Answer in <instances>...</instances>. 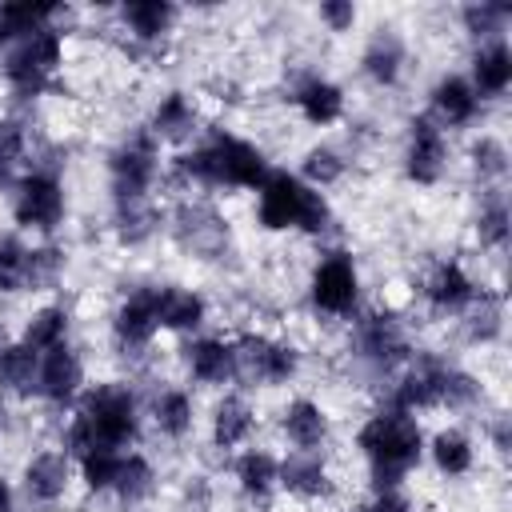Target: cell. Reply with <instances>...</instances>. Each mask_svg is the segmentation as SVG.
Returning a JSON list of instances; mask_svg holds the SVG:
<instances>
[{
    "label": "cell",
    "mask_w": 512,
    "mask_h": 512,
    "mask_svg": "<svg viewBox=\"0 0 512 512\" xmlns=\"http://www.w3.org/2000/svg\"><path fill=\"white\" fill-rule=\"evenodd\" d=\"M136 440H140V404H136V392L128 384H120V380H104V384H92L80 396V408L72 412L60 448L72 460H80L92 448L128 452Z\"/></svg>",
    "instance_id": "obj_1"
},
{
    "label": "cell",
    "mask_w": 512,
    "mask_h": 512,
    "mask_svg": "<svg viewBox=\"0 0 512 512\" xmlns=\"http://www.w3.org/2000/svg\"><path fill=\"white\" fill-rule=\"evenodd\" d=\"M172 168H176V176H184L200 188H252V192L272 172L268 156L252 140H244L236 132H224V128H216L208 140L180 152L172 160Z\"/></svg>",
    "instance_id": "obj_2"
},
{
    "label": "cell",
    "mask_w": 512,
    "mask_h": 512,
    "mask_svg": "<svg viewBox=\"0 0 512 512\" xmlns=\"http://www.w3.org/2000/svg\"><path fill=\"white\" fill-rule=\"evenodd\" d=\"M356 448L360 456L368 460V476H372V488H400L404 476L420 464L424 456V428L416 416L408 412H396V408H380L372 412L360 432H356Z\"/></svg>",
    "instance_id": "obj_3"
},
{
    "label": "cell",
    "mask_w": 512,
    "mask_h": 512,
    "mask_svg": "<svg viewBox=\"0 0 512 512\" xmlns=\"http://www.w3.org/2000/svg\"><path fill=\"white\" fill-rule=\"evenodd\" d=\"M256 224L264 232H308L320 236L332 228V204L324 192L308 188L296 172L272 168L268 180L256 188Z\"/></svg>",
    "instance_id": "obj_4"
},
{
    "label": "cell",
    "mask_w": 512,
    "mask_h": 512,
    "mask_svg": "<svg viewBox=\"0 0 512 512\" xmlns=\"http://www.w3.org/2000/svg\"><path fill=\"white\" fill-rule=\"evenodd\" d=\"M64 64V36L60 28H40L16 44H8L4 60H0V76L16 96H40L52 76Z\"/></svg>",
    "instance_id": "obj_5"
},
{
    "label": "cell",
    "mask_w": 512,
    "mask_h": 512,
    "mask_svg": "<svg viewBox=\"0 0 512 512\" xmlns=\"http://www.w3.org/2000/svg\"><path fill=\"white\" fill-rule=\"evenodd\" d=\"M156 176H160V140L148 128L128 132L108 152V184H112V200L116 204L148 200Z\"/></svg>",
    "instance_id": "obj_6"
},
{
    "label": "cell",
    "mask_w": 512,
    "mask_h": 512,
    "mask_svg": "<svg viewBox=\"0 0 512 512\" xmlns=\"http://www.w3.org/2000/svg\"><path fill=\"white\" fill-rule=\"evenodd\" d=\"M68 200H64V184L56 172L48 168H32L16 180L12 188V220L24 232H56L64 224Z\"/></svg>",
    "instance_id": "obj_7"
},
{
    "label": "cell",
    "mask_w": 512,
    "mask_h": 512,
    "mask_svg": "<svg viewBox=\"0 0 512 512\" xmlns=\"http://www.w3.org/2000/svg\"><path fill=\"white\" fill-rule=\"evenodd\" d=\"M232 356H236V380L244 384L276 388L300 372V352L264 332H244L240 340H232Z\"/></svg>",
    "instance_id": "obj_8"
},
{
    "label": "cell",
    "mask_w": 512,
    "mask_h": 512,
    "mask_svg": "<svg viewBox=\"0 0 512 512\" xmlns=\"http://www.w3.org/2000/svg\"><path fill=\"white\" fill-rule=\"evenodd\" d=\"M308 300L316 312L324 316H348L360 300V268L352 260V252L332 248L316 260L312 276H308Z\"/></svg>",
    "instance_id": "obj_9"
},
{
    "label": "cell",
    "mask_w": 512,
    "mask_h": 512,
    "mask_svg": "<svg viewBox=\"0 0 512 512\" xmlns=\"http://www.w3.org/2000/svg\"><path fill=\"white\" fill-rule=\"evenodd\" d=\"M448 168V136L444 128L428 116V112H416L408 120V144H404V172L412 184L420 188H432Z\"/></svg>",
    "instance_id": "obj_10"
},
{
    "label": "cell",
    "mask_w": 512,
    "mask_h": 512,
    "mask_svg": "<svg viewBox=\"0 0 512 512\" xmlns=\"http://www.w3.org/2000/svg\"><path fill=\"white\" fill-rule=\"evenodd\" d=\"M356 356L368 360L372 368L404 364L412 356V348H408V336H404L400 320L392 312H368L356 324Z\"/></svg>",
    "instance_id": "obj_11"
},
{
    "label": "cell",
    "mask_w": 512,
    "mask_h": 512,
    "mask_svg": "<svg viewBox=\"0 0 512 512\" xmlns=\"http://www.w3.org/2000/svg\"><path fill=\"white\" fill-rule=\"evenodd\" d=\"M160 324H156V304H152V288H136L128 292L116 312H112V340L120 352L128 356H140L152 340H156Z\"/></svg>",
    "instance_id": "obj_12"
},
{
    "label": "cell",
    "mask_w": 512,
    "mask_h": 512,
    "mask_svg": "<svg viewBox=\"0 0 512 512\" xmlns=\"http://www.w3.org/2000/svg\"><path fill=\"white\" fill-rule=\"evenodd\" d=\"M80 388H84V360L68 340L40 352L36 396H44L48 404H72L80 396Z\"/></svg>",
    "instance_id": "obj_13"
},
{
    "label": "cell",
    "mask_w": 512,
    "mask_h": 512,
    "mask_svg": "<svg viewBox=\"0 0 512 512\" xmlns=\"http://www.w3.org/2000/svg\"><path fill=\"white\" fill-rule=\"evenodd\" d=\"M24 496L32 504H60L72 484V456L64 448H40L24 464Z\"/></svg>",
    "instance_id": "obj_14"
},
{
    "label": "cell",
    "mask_w": 512,
    "mask_h": 512,
    "mask_svg": "<svg viewBox=\"0 0 512 512\" xmlns=\"http://www.w3.org/2000/svg\"><path fill=\"white\" fill-rule=\"evenodd\" d=\"M176 240L188 252L212 260V256H220L228 248V220L212 204H180V212H176Z\"/></svg>",
    "instance_id": "obj_15"
},
{
    "label": "cell",
    "mask_w": 512,
    "mask_h": 512,
    "mask_svg": "<svg viewBox=\"0 0 512 512\" xmlns=\"http://www.w3.org/2000/svg\"><path fill=\"white\" fill-rule=\"evenodd\" d=\"M328 412L324 404H316L312 396H292L280 412V432L292 444V452H320V444L328 440Z\"/></svg>",
    "instance_id": "obj_16"
},
{
    "label": "cell",
    "mask_w": 512,
    "mask_h": 512,
    "mask_svg": "<svg viewBox=\"0 0 512 512\" xmlns=\"http://www.w3.org/2000/svg\"><path fill=\"white\" fill-rule=\"evenodd\" d=\"M152 304H156V324L164 332H196L208 320V300L196 288H184V284L152 288Z\"/></svg>",
    "instance_id": "obj_17"
},
{
    "label": "cell",
    "mask_w": 512,
    "mask_h": 512,
    "mask_svg": "<svg viewBox=\"0 0 512 512\" xmlns=\"http://www.w3.org/2000/svg\"><path fill=\"white\" fill-rule=\"evenodd\" d=\"M184 368L196 384H228L236 380V356H232V340L224 336H196L184 344Z\"/></svg>",
    "instance_id": "obj_18"
},
{
    "label": "cell",
    "mask_w": 512,
    "mask_h": 512,
    "mask_svg": "<svg viewBox=\"0 0 512 512\" xmlns=\"http://www.w3.org/2000/svg\"><path fill=\"white\" fill-rule=\"evenodd\" d=\"M280 488L296 500H324L332 496V472L320 452H288L280 460Z\"/></svg>",
    "instance_id": "obj_19"
},
{
    "label": "cell",
    "mask_w": 512,
    "mask_h": 512,
    "mask_svg": "<svg viewBox=\"0 0 512 512\" xmlns=\"http://www.w3.org/2000/svg\"><path fill=\"white\" fill-rule=\"evenodd\" d=\"M404 60H408V44H404V36H400L396 28H376V32L368 36L364 52H360L364 76H368L372 84H380V88H392V84L400 80Z\"/></svg>",
    "instance_id": "obj_20"
},
{
    "label": "cell",
    "mask_w": 512,
    "mask_h": 512,
    "mask_svg": "<svg viewBox=\"0 0 512 512\" xmlns=\"http://www.w3.org/2000/svg\"><path fill=\"white\" fill-rule=\"evenodd\" d=\"M428 104H432L428 116L440 128H468L476 120V112H480V100H476V92H472V84L464 76H440L432 84V92H428Z\"/></svg>",
    "instance_id": "obj_21"
},
{
    "label": "cell",
    "mask_w": 512,
    "mask_h": 512,
    "mask_svg": "<svg viewBox=\"0 0 512 512\" xmlns=\"http://www.w3.org/2000/svg\"><path fill=\"white\" fill-rule=\"evenodd\" d=\"M424 300H428L436 312L456 316V312H464V308L476 300V284H472V276L464 272V264L440 260V264L428 272V280H424Z\"/></svg>",
    "instance_id": "obj_22"
},
{
    "label": "cell",
    "mask_w": 512,
    "mask_h": 512,
    "mask_svg": "<svg viewBox=\"0 0 512 512\" xmlns=\"http://www.w3.org/2000/svg\"><path fill=\"white\" fill-rule=\"evenodd\" d=\"M476 92V100H496L512 84V48L504 40H488L472 56V72L464 76Z\"/></svg>",
    "instance_id": "obj_23"
},
{
    "label": "cell",
    "mask_w": 512,
    "mask_h": 512,
    "mask_svg": "<svg viewBox=\"0 0 512 512\" xmlns=\"http://www.w3.org/2000/svg\"><path fill=\"white\" fill-rule=\"evenodd\" d=\"M292 104L312 128H328L344 116V88L328 76H304L292 88Z\"/></svg>",
    "instance_id": "obj_24"
},
{
    "label": "cell",
    "mask_w": 512,
    "mask_h": 512,
    "mask_svg": "<svg viewBox=\"0 0 512 512\" xmlns=\"http://www.w3.org/2000/svg\"><path fill=\"white\" fill-rule=\"evenodd\" d=\"M196 124H200V112H196L192 96L180 92V88H172V92L160 96V104L152 108V120H148L144 128H148L160 144H164V140H168V144H184V140L196 132Z\"/></svg>",
    "instance_id": "obj_25"
},
{
    "label": "cell",
    "mask_w": 512,
    "mask_h": 512,
    "mask_svg": "<svg viewBox=\"0 0 512 512\" xmlns=\"http://www.w3.org/2000/svg\"><path fill=\"white\" fill-rule=\"evenodd\" d=\"M252 428H256V408L240 392H228V396L216 400V408H212V444L220 452L240 448L252 436Z\"/></svg>",
    "instance_id": "obj_26"
},
{
    "label": "cell",
    "mask_w": 512,
    "mask_h": 512,
    "mask_svg": "<svg viewBox=\"0 0 512 512\" xmlns=\"http://www.w3.org/2000/svg\"><path fill=\"white\" fill-rule=\"evenodd\" d=\"M64 12H68L64 4H36V0L0 4V44H16L40 28H56V20Z\"/></svg>",
    "instance_id": "obj_27"
},
{
    "label": "cell",
    "mask_w": 512,
    "mask_h": 512,
    "mask_svg": "<svg viewBox=\"0 0 512 512\" xmlns=\"http://www.w3.org/2000/svg\"><path fill=\"white\" fill-rule=\"evenodd\" d=\"M232 476H236V484H240V492L248 500L268 504V496L280 488V460L272 452H264V448H248V452L236 456Z\"/></svg>",
    "instance_id": "obj_28"
},
{
    "label": "cell",
    "mask_w": 512,
    "mask_h": 512,
    "mask_svg": "<svg viewBox=\"0 0 512 512\" xmlns=\"http://www.w3.org/2000/svg\"><path fill=\"white\" fill-rule=\"evenodd\" d=\"M176 16H180V8L168 4V0H128V4H120V20H124V28L136 40H160V36H168V28L176 24Z\"/></svg>",
    "instance_id": "obj_29"
},
{
    "label": "cell",
    "mask_w": 512,
    "mask_h": 512,
    "mask_svg": "<svg viewBox=\"0 0 512 512\" xmlns=\"http://www.w3.org/2000/svg\"><path fill=\"white\" fill-rule=\"evenodd\" d=\"M36 376H40V352L28 344L12 340L0 348V388L12 396H36Z\"/></svg>",
    "instance_id": "obj_30"
},
{
    "label": "cell",
    "mask_w": 512,
    "mask_h": 512,
    "mask_svg": "<svg viewBox=\"0 0 512 512\" xmlns=\"http://www.w3.org/2000/svg\"><path fill=\"white\" fill-rule=\"evenodd\" d=\"M428 456H432L440 476H468L476 464V448H472V436L464 428H440L428 444Z\"/></svg>",
    "instance_id": "obj_31"
},
{
    "label": "cell",
    "mask_w": 512,
    "mask_h": 512,
    "mask_svg": "<svg viewBox=\"0 0 512 512\" xmlns=\"http://www.w3.org/2000/svg\"><path fill=\"white\" fill-rule=\"evenodd\" d=\"M152 420L160 428V436L168 440H184L192 432V420H196V404L184 388H164L156 400H152Z\"/></svg>",
    "instance_id": "obj_32"
},
{
    "label": "cell",
    "mask_w": 512,
    "mask_h": 512,
    "mask_svg": "<svg viewBox=\"0 0 512 512\" xmlns=\"http://www.w3.org/2000/svg\"><path fill=\"white\" fill-rule=\"evenodd\" d=\"M64 336H68V308L44 304V308H36L28 316V324L20 332V344H28L32 352H48V348L64 344Z\"/></svg>",
    "instance_id": "obj_33"
},
{
    "label": "cell",
    "mask_w": 512,
    "mask_h": 512,
    "mask_svg": "<svg viewBox=\"0 0 512 512\" xmlns=\"http://www.w3.org/2000/svg\"><path fill=\"white\" fill-rule=\"evenodd\" d=\"M112 492H116L124 504H144V500L156 492V468H152V460L140 456V452H124Z\"/></svg>",
    "instance_id": "obj_34"
},
{
    "label": "cell",
    "mask_w": 512,
    "mask_h": 512,
    "mask_svg": "<svg viewBox=\"0 0 512 512\" xmlns=\"http://www.w3.org/2000/svg\"><path fill=\"white\" fill-rule=\"evenodd\" d=\"M344 168H348V160H344L332 144H312V148L304 152V160H300V180H304L308 188L324 192V188H332V184L344 176Z\"/></svg>",
    "instance_id": "obj_35"
},
{
    "label": "cell",
    "mask_w": 512,
    "mask_h": 512,
    "mask_svg": "<svg viewBox=\"0 0 512 512\" xmlns=\"http://www.w3.org/2000/svg\"><path fill=\"white\" fill-rule=\"evenodd\" d=\"M28 292V244L20 236H0V296Z\"/></svg>",
    "instance_id": "obj_36"
},
{
    "label": "cell",
    "mask_w": 512,
    "mask_h": 512,
    "mask_svg": "<svg viewBox=\"0 0 512 512\" xmlns=\"http://www.w3.org/2000/svg\"><path fill=\"white\" fill-rule=\"evenodd\" d=\"M120 460H124V452H112V448H92V452H84V456L76 460L84 488H88V492H112L116 472H120Z\"/></svg>",
    "instance_id": "obj_37"
},
{
    "label": "cell",
    "mask_w": 512,
    "mask_h": 512,
    "mask_svg": "<svg viewBox=\"0 0 512 512\" xmlns=\"http://www.w3.org/2000/svg\"><path fill=\"white\" fill-rule=\"evenodd\" d=\"M460 20H464V28H468L472 36H480V40L488 44V40H500L504 24L512 20V8H508V4H492V0H480V4H464Z\"/></svg>",
    "instance_id": "obj_38"
},
{
    "label": "cell",
    "mask_w": 512,
    "mask_h": 512,
    "mask_svg": "<svg viewBox=\"0 0 512 512\" xmlns=\"http://www.w3.org/2000/svg\"><path fill=\"white\" fill-rule=\"evenodd\" d=\"M64 276V252L44 244V248H28V292H48L56 288Z\"/></svg>",
    "instance_id": "obj_39"
},
{
    "label": "cell",
    "mask_w": 512,
    "mask_h": 512,
    "mask_svg": "<svg viewBox=\"0 0 512 512\" xmlns=\"http://www.w3.org/2000/svg\"><path fill=\"white\" fill-rule=\"evenodd\" d=\"M468 312V336L472 340H480V344H488L496 332H500V316H504V304H500V296H492V292H476V300L464 308Z\"/></svg>",
    "instance_id": "obj_40"
},
{
    "label": "cell",
    "mask_w": 512,
    "mask_h": 512,
    "mask_svg": "<svg viewBox=\"0 0 512 512\" xmlns=\"http://www.w3.org/2000/svg\"><path fill=\"white\" fill-rule=\"evenodd\" d=\"M476 240L484 248H496V252L508 244V204H504V196H492L480 208V216H476Z\"/></svg>",
    "instance_id": "obj_41"
},
{
    "label": "cell",
    "mask_w": 512,
    "mask_h": 512,
    "mask_svg": "<svg viewBox=\"0 0 512 512\" xmlns=\"http://www.w3.org/2000/svg\"><path fill=\"white\" fill-rule=\"evenodd\" d=\"M472 172L480 180H504V172H508V148H504V140L480 136L472 144Z\"/></svg>",
    "instance_id": "obj_42"
},
{
    "label": "cell",
    "mask_w": 512,
    "mask_h": 512,
    "mask_svg": "<svg viewBox=\"0 0 512 512\" xmlns=\"http://www.w3.org/2000/svg\"><path fill=\"white\" fill-rule=\"evenodd\" d=\"M24 144H28L24 124H20V120H12V116H0V188L8 184L12 168L24 160Z\"/></svg>",
    "instance_id": "obj_43"
},
{
    "label": "cell",
    "mask_w": 512,
    "mask_h": 512,
    "mask_svg": "<svg viewBox=\"0 0 512 512\" xmlns=\"http://www.w3.org/2000/svg\"><path fill=\"white\" fill-rule=\"evenodd\" d=\"M356 4L352 0H324L320 4V24L328 28V32H352V24H356Z\"/></svg>",
    "instance_id": "obj_44"
},
{
    "label": "cell",
    "mask_w": 512,
    "mask_h": 512,
    "mask_svg": "<svg viewBox=\"0 0 512 512\" xmlns=\"http://www.w3.org/2000/svg\"><path fill=\"white\" fill-rule=\"evenodd\" d=\"M364 512H412V504H408V496H404L400 488H380V492L364 504Z\"/></svg>",
    "instance_id": "obj_45"
},
{
    "label": "cell",
    "mask_w": 512,
    "mask_h": 512,
    "mask_svg": "<svg viewBox=\"0 0 512 512\" xmlns=\"http://www.w3.org/2000/svg\"><path fill=\"white\" fill-rule=\"evenodd\" d=\"M0 512H16V492L4 476H0Z\"/></svg>",
    "instance_id": "obj_46"
}]
</instances>
